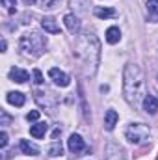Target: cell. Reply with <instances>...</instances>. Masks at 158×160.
<instances>
[{"instance_id": "cell-2", "label": "cell", "mask_w": 158, "mask_h": 160, "mask_svg": "<svg viewBox=\"0 0 158 160\" xmlns=\"http://www.w3.org/2000/svg\"><path fill=\"white\" fill-rule=\"evenodd\" d=\"M123 95H125V101L134 108L140 102H143V99L147 95V91H145V75L140 69V65H136V63H126L125 65Z\"/></svg>"}, {"instance_id": "cell-16", "label": "cell", "mask_w": 158, "mask_h": 160, "mask_svg": "<svg viewBox=\"0 0 158 160\" xmlns=\"http://www.w3.org/2000/svg\"><path fill=\"white\" fill-rule=\"evenodd\" d=\"M119 39H121V30L117 26H110L106 30V41L110 45H116V43H119Z\"/></svg>"}, {"instance_id": "cell-13", "label": "cell", "mask_w": 158, "mask_h": 160, "mask_svg": "<svg viewBox=\"0 0 158 160\" xmlns=\"http://www.w3.org/2000/svg\"><path fill=\"white\" fill-rule=\"evenodd\" d=\"M119 121V116L116 110H108L106 114H104V128L106 130H114L116 128V125H117Z\"/></svg>"}, {"instance_id": "cell-20", "label": "cell", "mask_w": 158, "mask_h": 160, "mask_svg": "<svg viewBox=\"0 0 158 160\" xmlns=\"http://www.w3.org/2000/svg\"><path fill=\"white\" fill-rule=\"evenodd\" d=\"M48 157H60V155H63V145L60 143V142H54L50 147H48Z\"/></svg>"}, {"instance_id": "cell-12", "label": "cell", "mask_w": 158, "mask_h": 160, "mask_svg": "<svg viewBox=\"0 0 158 160\" xmlns=\"http://www.w3.org/2000/svg\"><path fill=\"white\" fill-rule=\"evenodd\" d=\"M41 26H43V30L48 32V34H60V24H58L52 17H43V19H41Z\"/></svg>"}, {"instance_id": "cell-22", "label": "cell", "mask_w": 158, "mask_h": 160, "mask_svg": "<svg viewBox=\"0 0 158 160\" xmlns=\"http://www.w3.org/2000/svg\"><path fill=\"white\" fill-rule=\"evenodd\" d=\"M147 9H149L151 15L158 17V0H149V2H147Z\"/></svg>"}, {"instance_id": "cell-26", "label": "cell", "mask_w": 158, "mask_h": 160, "mask_svg": "<svg viewBox=\"0 0 158 160\" xmlns=\"http://www.w3.org/2000/svg\"><path fill=\"white\" fill-rule=\"evenodd\" d=\"M9 123H11V118H9L6 112H2V125L6 127V125H9Z\"/></svg>"}, {"instance_id": "cell-29", "label": "cell", "mask_w": 158, "mask_h": 160, "mask_svg": "<svg viewBox=\"0 0 158 160\" xmlns=\"http://www.w3.org/2000/svg\"><path fill=\"white\" fill-rule=\"evenodd\" d=\"M24 2H26V4H28V6H32V4H36V2H37V0H24Z\"/></svg>"}, {"instance_id": "cell-25", "label": "cell", "mask_w": 158, "mask_h": 160, "mask_svg": "<svg viewBox=\"0 0 158 160\" xmlns=\"http://www.w3.org/2000/svg\"><path fill=\"white\" fill-rule=\"evenodd\" d=\"M6 145H7V134L2 132L0 134V147H6Z\"/></svg>"}, {"instance_id": "cell-5", "label": "cell", "mask_w": 158, "mask_h": 160, "mask_svg": "<svg viewBox=\"0 0 158 160\" xmlns=\"http://www.w3.org/2000/svg\"><path fill=\"white\" fill-rule=\"evenodd\" d=\"M34 99H36V102L39 104L43 110H47L48 114H54L56 102L50 99V95H48V93H45V91H39V89H37V91L34 93Z\"/></svg>"}, {"instance_id": "cell-8", "label": "cell", "mask_w": 158, "mask_h": 160, "mask_svg": "<svg viewBox=\"0 0 158 160\" xmlns=\"http://www.w3.org/2000/svg\"><path fill=\"white\" fill-rule=\"evenodd\" d=\"M67 147H69V151L73 155H78V153H82L86 149V142L82 140V136H78V134H71L69 140H67Z\"/></svg>"}, {"instance_id": "cell-24", "label": "cell", "mask_w": 158, "mask_h": 160, "mask_svg": "<svg viewBox=\"0 0 158 160\" xmlns=\"http://www.w3.org/2000/svg\"><path fill=\"white\" fill-rule=\"evenodd\" d=\"M26 119H28V121H37V119H39V112H37V110H32V112H28Z\"/></svg>"}, {"instance_id": "cell-6", "label": "cell", "mask_w": 158, "mask_h": 160, "mask_svg": "<svg viewBox=\"0 0 158 160\" xmlns=\"http://www.w3.org/2000/svg\"><path fill=\"white\" fill-rule=\"evenodd\" d=\"M104 160H126L125 149L121 145H117V143L110 142L106 145V151H104Z\"/></svg>"}, {"instance_id": "cell-10", "label": "cell", "mask_w": 158, "mask_h": 160, "mask_svg": "<svg viewBox=\"0 0 158 160\" xmlns=\"http://www.w3.org/2000/svg\"><path fill=\"white\" fill-rule=\"evenodd\" d=\"M143 110L149 116H155L158 112V99L155 95H145V99H143Z\"/></svg>"}, {"instance_id": "cell-28", "label": "cell", "mask_w": 158, "mask_h": 160, "mask_svg": "<svg viewBox=\"0 0 158 160\" xmlns=\"http://www.w3.org/2000/svg\"><path fill=\"white\" fill-rule=\"evenodd\" d=\"M6 47H7V43H6V39H2V52H6Z\"/></svg>"}, {"instance_id": "cell-4", "label": "cell", "mask_w": 158, "mask_h": 160, "mask_svg": "<svg viewBox=\"0 0 158 160\" xmlns=\"http://www.w3.org/2000/svg\"><path fill=\"white\" fill-rule=\"evenodd\" d=\"M125 136H126V140H128L130 143H134V145H141V143H145V142L149 140V136H151V128H149L147 125H143V123H132V125L126 127Z\"/></svg>"}, {"instance_id": "cell-27", "label": "cell", "mask_w": 158, "mask_h": 160, "mask_svg": "<svg viewBox=\"0 0 158 160\" xmlns=\"http://www.w3.org/2000/svg\"><path fill=\"white\" fill-rule=\"evenodd\" d=\"M60 134H62V128H60V127H58V128H56V130H54V132H52V138H54V140H56V138H58V136H60Z\"/></svg>"}, {"instance_id": "cell-9", "label": "cell", "mask_w": 158, "mask_h": 160, "mask_svg": "<svg viewBox=\"0 0 158 160\" xmlns=\"http://www.w3.org/2000/svg\"><path fill=\"white\" fill-rule=\"evenodd\" d=\"M63 22H65V26H67V30L71 32V34H78L80 32V19L75 15V13H67L65 17H63Z\"/></svg>"}, {"instance_id": "cell-19", "label": "cell", "mask_w": 158, "mask_h": 160, "mask_svg": "<svg viewBox=\"0 0 158 160\" xmlns=\"http://www.w3.org/2000/svg\"><path fill=\"white\" fill-rule=\"evenodd\" d=\"M37 2H39V8H43L45 11H52L60 6L62 0H37Z\"/></svg>"}, {"instance_id": "cell-3", "label": "cell", "mask_w": 158, "mask_h": 160, "mask_svg": "<svg viewBox=\"0 0 158 160\" xmlns=\"http://www.w3.org/2000/svg\"><path fill=\"white\" fill-rule=\"evenodd\" d=\"M45 48H47V38L41 36L39 32H36V30L26 32L19 39V50H21V54L24 58L36 60V58H39L41 54L45 52Z\"/></svg>"}, {"instance_id": "cell-21", "label": "cell", "mask_w": 158, "mask_h": 160, "mask_svg": "<svg viewBox=\"0 0 158 160\" xmlns=\"http://www.w3.org/2000/svg\"><path fill=\"white\" fill-rule=\"evenodd\" d=\"M2 4H4V8H6V11L9 15H13L17 11V2L15 0H2Z\"/></svg>"}, {"instance_id": "cell-14", "label": "cell", "mask_w": 158, "mask_h": 160, "mask_svg": "<svg viewBox=\"0 0 158 160\" xmlns=\"http://www.w3.org/2000/svg\"><path fill=\"white\" fill-rule=\"evenodd\" d=\"M19 147H21V151H22L24 155H30V157H36V155H39V149H37L34 143H30L28 140H21Z\"/></svg>"}, {"instance_id": "cell-7", "label": "cell", "mask_w": 158, "mask_h": 160, "mask_svg": "<svg viewBox=\"0 0 158 160\" xmlns=\"http://www.w3.org/2000/svg\"><path fill=\"white\" fill-rule=\"evenodd\" d=\"M48 77L54 80V84H56V86H60V88H67V86L71 84L69 75H67V73H63V71H60L58 67H52V69L48 71Z\"/></svg>"}, {"instance_id": "cell-17", "label": "cell", "mask_w": 158, "mask_h": 160, "mask_svg": "<svg viewBox=\"0 0 158 160\" xmlns=\"http://www.w3.org/2000/svg\"><path fill=\"white\" fill-rule=\"evenodd\" d=\"M47 128H48V125L43 123V121H39V123H36V125L30 127V134H32L34 138H43L45 132H47Z\"/></svg>"}, {"instance_id": "cell-15", "label": "cell", "mask_w": 158, "mask_h": 160, "mask_svg": "<svg viewBox=\"0 0 158 160\" xmlns=\"http://www.w3.org/2000/svg\"><path fill=\"white\" fill-rule=\"evenodd\" d=\"M24 95L21 93V91H9L7 93V102L9 104H13V106H22L24 104Z\"/></svg>"}, {"instance_id": "cell-11", "label": "cell", "mask_w": 158, "mask_h": 160, "mask_svg": "<svg viewBox=\"0 0 158 160\" xmlns=\"http://www.w3.org/2000/svg\"><path fill=\"white\" fill-rule=\"evenodd\" d=\"M9 78L13 80V82L24 84L26 80L30 78V75H28V71H24V69H19V67H11V69H9Z\"/></svg>"}, {"instance_id": "cell-23", "label": "cell", "mask_w": 158, "mask_h": 160, "mask_svg": "<svg viewBox=\"0 0 158 160\" xmlns=\"http://www.w3.org/2000/svg\"><path fill=\"white\" fill-rule=\"evenodd\" d=\"M34 82H36V84H43V82H45L39 69H34Z\"/></svg>"}, {"instance_id": "cell-18", "label": "cell", "mask_w": 158, "mask_h": 160, "mask_svg": "<svg viewBox=\"0 0 158 160\" xmlns=\"http://www.w3.org/2000/svg\"><path fill=\"white\" fill-rule=\"evenodd\" d=\"M95 17H99V19H110V17H116L117 15V11L116 9H112V8H95Z\"/></svg>"}, {"instance_id": "cell-1", "label": "cell", "mask_w": 158, "mask_h": 160, "mask_svg": "<svg viewBox=\"0 0 158 160\" xmlns=\"http://www.w3.org/2000/svg\"><path fill=\"white\" fill-rule=\"evenodd\" d=\"M75 58L82 63L86 77H95L101 63V41L95 34H82L75 43Z\"/></svg>"}]
</instances>
